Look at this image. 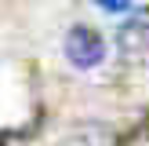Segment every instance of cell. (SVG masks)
<instances>
[{
    "mask_svg": "<svg viewBox=\"0 0 149 146\" xmlns=\"http://www.w3.org/2000/svg\"><path fill=\"white\" fill-rule=\"evenodd\" d=\"M65 58L77 69H91V66H98L106 58V40L91 26H73L65 33Z\"/></svg>",
    "mask_w": 149,
    "mask_h": 146,
    "instance_id": "obj_1",
    "label": "cell"
},
{
    "mask_svg": "<svg viewBox=\"0 0 149 146\" xmlns=\"http://www.w3.org/2000/svg\"><path fill=\"white\" fill-rule=\"evenodd\" d=\"M120 51L127 58H138V62L149 58V15H138L120 29Z\"/></svg>",
    "mask_w": 149,
    "mask_h": 146,
    "instance_id": "obj_2",
    "label": "cell"
},
{
    "mask_svg": "<svg viewBox=\"0 0 149 146\" xmlns=\"http://www.w3.org/2000/svg\"><path fill=\"white\" fill-rule=\"evenodd\" d=\"M62 146H116V135H113V128H109V124L87 121V124H77V128L65 135Z\"/></svg>",
    "mask_w": 149,
    "mask_h": 146,
    "instance_id": "obj_3",
    "label": "cell"
},
{
    "mask_svg": "<svg viewBox=\"0 0 149 146\" xmlns=\"http://www.w3.org/2000/svg\"><path fill=\"white\" fill-rule=\"evenodd\" d=\"M98 7H106V11H127L131 0H98Z\"/></svg>",
    "mask_w": 149,
    "mask_h": 146,
    "instance_id": "obj_4",
    "label": "cell"
}]
</instances>
